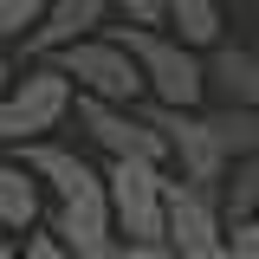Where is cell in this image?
Instances as JSON below:
<instances>
[{
    "mask_svg": "<svg viewBox=\"0 0 259 259\" xmlns=\"http://www.w3.org/2000/svg\"><path fill=\"white\" fill-rule=\"evenodd\" d=\"M123 39V52L136 59L143 78V104H168V110H207V71L201 52L182 46L175 32H136V26H110Z\"/></svg>",
    "mask_w": 259,
    "mask_h": 259,
    "instance_id": "6da1fadb",
    "label": "cell"
},
{
    "mask_svg": "<svg viewBox=\"0 0 259 259\" xmlns=\"http://www.w3.org/2000/svg\"><path fill=\"white\" fill-rule=\"evenodd\" d=\"M65 117H71V84L59 78V65L52 59L13 65L7 91H0V149L52 136V130H65Z\"/></svg>",
    "mask_w": 259,
    "mask_h": 259,
    "instance_id": "7a4b0ae2",
    "label": "cell"
},
{
    "mask_svg": "<svg viewBox=\"0 0 259 259\" xmlns=\"http://www.w3.org/2000/svg\"><path fill=\"white\" fill-rule=\"evenodd\" d=\"M59 78L71 84L78 97H104V104H143V78H136V59L123 52V39L104 26L91 39H71L52 52Z\"/></svg>",
    "mask_w": 259,
    "mask_h": 259,
    "instance_id": "3957f363",
    "label": "cell"
},
{
    "mask_svg": "<svg viewBox=\"0 0 259 259\" xmlns=\"http://www.w3.org/2000/svg\"><path fill=\"white\" fill-rule=\"evenodd\" d=\"M104 175V207L117 240H162V201H168V168L162 162H97Z\"/></svg>",
    "mask_w": 259,
    "mask_h": 259,
    "instance_id": "277c9868",
    "label": "cell"
},
{
    "mask_svg": "<svg viewBox=\"0 0 259 259\" xmlns=\"http://www.w3.org/2000/svg\"><path fill=\"white\" fill-rule=\"evenodd\" d=\"M143 117L162 130V168L175 182H188L201 194H221V175H227V149L214 143V130L201 110H168V104H143Z\"/></svg>",
    "mask_w": 259,
    "mask_h": 259,
    "instance_id": "5b68a950",
    "label": "cell"
},
{
    "mask_svg": "<svg viewBox=\"0 0 259 259\" xmlns=\"http://www.w3.org/2000/svg\"><path fill=\"white\" fill-rule=\"evenodd\" d=\"M65 123L84 130L97 156H123V162H162V130L143 117V104H104V97H78L71 91V117Z\"/></svg>",
    "mask_w": 259,
    "mask_h": 259,
    "instance_id": "8992f818",
    "label": "cell"
},
{
    "mask_svg": "<svg viewBox=\"0 0 259 259\" xmlns=\"http://www.w3.org/2000/svg\"><path fill=\"white\" fill-rule=\"evenodd\" d=\"M162 240H168V253H175V259H227V221H221V201L168 175Z\"/></svg>",
    "mask_w": 259,
    "mask_h": 259,
    "instance_id": "52a82bcc",
    "label": "cell"
},
{
    "mask_svg": "<svg viewBox=\"0 0 259 259\" xmlns=\"http://www.w3.org/2000/svg\"><path fill=\"white\" fill-rule=\"evenodd\" d=\"M7 156H13L32 182H39V194H46V201H78V194H97V188H104L97 162L84 156L78 143H59V136L20 143V149H7Z\"/></svg>",
    "mask_w": 259,
    "mask_h": 259,
    "instance_id": "ba28073f",
    "label": "cell"
},
{
    "mask_svg": "<svg viewBox=\"0 0 259 259\" xmlns=\"http://www.w3.org/2000/svg\"><path fill=\"white\" fill-rule=\"evenodd\" d=\"M39 227L59 240L65 253H78V259H104L110 246H117L104 188H97V194H78V201H46V221H39Z\"/></svg>",
    "mask_w": 259,
    "mask_h": 259,
    "instance_id": "9c48e42d",
    "label": "cell"
},
{
    "mask_svg": "<svg viewBox=\"0 0 259 259\" xmlns=\"http://www.w3.org/2000/svg\"><path fill=\"white\" fill-rule=\"evenodd\" d=\"M110 26V0H46L39 26L20 39V59H52L71 39H91V32Z\"/></svg>",
    "mask_w": 259,
    "mask_h": 259,
    "instance_id": "30bf717a",
    "label": "cell"
},
{
    "mask_svg": "<svg viewBox=\"0 0 259 259\" xmlns=\"http://www.w3.org/2000/svg\"><path fill=\"white\" fill-rule=\"evenodd\" d=\"M201 71H207V97L214 104H259V52L253 46H207L201 52Z\"/></svg>",
    "mask_w": 259,
    "mask_h": 259,
    "instance_id": "8fae6325",
    "label": "cell"
},
{
    "mask_svg": "<svg viewBox=\"0 0 259 259\" xmlns=\"http://www.w3.org/2000/svg\"><path fill=\"white\" fill-rule=\"evenodd\" d=\"M39 221H46V194H39V182L0 149V233L20 240V233H32Z\"/></svg>",
    "mask_w": 259,
    "mask_h": 259,
    "instance_id": "7c38bea8",
    "label": "cell"
},
{
    "mask_svg": "<svg viewBox=\"0 0 259 259\" xmlns=\"http://www.w3.org/2000/svg\"><path fill=\"white\" fill-rule=\"evenodd\" d=\"M162 32H175L182 46L207 52V46L227 39V13H221V0H162Z\"/></svg>",
    "mask_w": 259,
    "mask_h": 259,
    "instance_id": "4fadbf2b",
    "label": "cell"
},
{
    "mask_svg": "<svg viewBox=\"0 0 259 259\" xmlns=\"http://www.w3.org/2000/svg\"><path fill=\"white\" fill-rule=\"evenodd\" d=\"M207 130H214V143L233 156H259V104H214V110H201Z\"/></svg>",
    "mask_w": 259,
    "mask_h": 259,
    "instance_id": "5bb4252c",
    "label": "cell"
},
{
    "mask_svg": "<svg viewBox=\"0 0 259 259\" xmlns=\"http://www.w3.org/2000/svg\"><path fill=\"white\" fill-rule=\"evenodd\" d=\"M221 221H259V156H233L221 175Z\"/></svg>",
    "mask_w": 259,
    "mask_h": 259,
    "instance_id": "9a60e30c",
    "label": "cell"
},
{
    "mask_svg": "<svg viewBox=\"0 0 259 259\" xmlns=\"http://www.w3.org/2000/svg\"><path fill=\"white\" fill-rule=\"evenodd\" d=\"M39 13H46V0H0V52H13L32 26H39Z\"/></svg>",
    "mask_w": 259,
    "mask_h": 259,
    "instance_id": "2e32d148",
    "label": "cell"
},
{
    "mask_svg": "<svg viewBox=\"0 0 259 259\" xmlns=\"http://www.w3.org/2000/svg\"><path fill=\"white\" fill-rule=\"evenodd\" d=\"M110 26H136V32H162V0H110Z\"/></svg>",
    "mask_w": 259,
    "mask_h": 259,
    "instance_id": "e0dca14e",
    "label": "cell"
},
{
    "mask_svg": "<svg viewBox=\"0 0 259 259\" xmlns=\"http://www.w3.org/2000/svg\"><path fill=\"white\" fill-rule=\"evenodd\" d=\"M227 259H259V221H227Z\"/></svg>",
    "mask_w": 259,
    "mask_h": 259,
    "instance_id": "ac0fdd59",
    "label": "cell"
},
{
    "mask_svg": "<svg viewBox=\"0 0 259 259\" xmlns=\"http://www.w3.org/2000/svg\"><path fill=\"white\" fill-rule=\"evenodd\" d=\"M20 259H78V253H65L46 227H32V233H20ZM104 259H110V253H104Z\"/></svg>",
    "mask_w": 259,
    "mask_h": 259,
    "instance_id": "d6986e66",
    "label": "cell"
},
{
    "mask_svg": "<svg viewBox=\"0 0 259 259\" xmlns=\"http://www.w3.org/2000/svg\"><path fill=\"white\" fill-rule=\"evenodd\" d=\"M110 259H175V253H168V240H117Z\"/></svg>",
    "mask_w": 259,
    "mask_h": 259,
    "instance_id": "ffe728a7",
    "label": "cell"
},
{
    "mask_svg": "<svg viewBox=\"0 0 259 259\" xmlns=\"http://www.w3.org/2000/svg\"><path fill=\"white\" fill-rule=\"evenodd\" d=\"M0 259H20V240L13 233H0Z\"/></svg>",
    "mask_w": 259,
    "mask_h": 259,
    "instance_id": "44dd1931",
    "label": "cell"
},
{
    "mask_svg": "<svg viewBox=\"0 0 259 259\" xmlns=\"http://www.w3.org/2000/svg\"><path fill=\"white\" fill-rule=\"evenodd\" d=\"M7 78H13V59H7V52H0V91H7Z\"/></svg>",
    "mask_w": 259,
    "mask_h": 259,
    "instance_id": "7402d4cb",
    "label": "cell"
},
{
    "mask_svg": "<svg viewBox=\"0 0 259 259\" xmlns=\"http://www.w3.org/2000/svg\"><path fill=\"white\" fill-rule=\"evenodd\" d=\"M253 52H259V46H253Z\"/></svg>",
    "mask_w": 259,
    "mask_h": 259,
    "instance_id": "603a6c76",
    "label": "cell"
}]
</instances>
